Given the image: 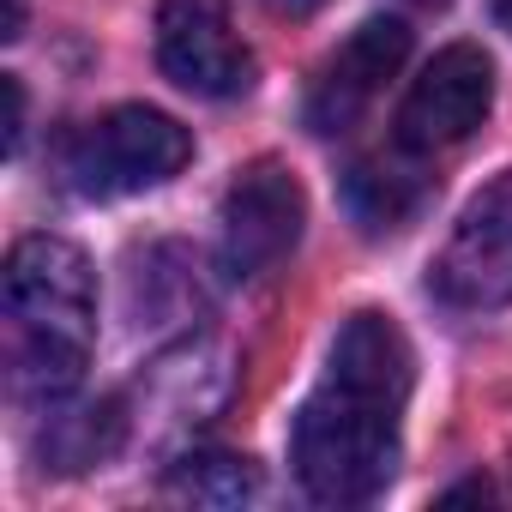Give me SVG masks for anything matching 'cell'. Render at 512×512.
Instances as JSON below:
<instances>
[{
    "mask_svg": "<svg viewBox=\"0 0 512 512\" xmlns=\"http://www.w3.org/2000/svg\"><path fill=\"white\" fill-rule=\"evenodd\" d=\"M410 404V344L404 332L362 308L344 320L320 386L296 410L290 464L320 506H362L398 470V428Z\"/></svg>",
    "mask_w": 512,
    "mask_h": 512,
    "instance_id": "1",
    "label": "cell"
},
{
    "mask_svg": "<svg viewBox=\"0 0 512 512\" xmlns=\"http://www.w3.org/2000/svg\"><path fill=\"white\" fill-rule=\"evenodd\" d=\"M97 338L91 260L61 235H25L7 253V374L19 398H67Z\"/></svg>",
    "mask_w": 512,
    "mask_h": 512,
    "instance_id": "2",
    "label": "cell"
},
{
    "mask_svg": "<svg viewBox=\"0 0 512 512\" xmlns=\"http://www.w3.org/2000/svg\"><path fill=\"white\" fill-rule=\"evenodd\" d=\"M193 157V139L175 115L127 103L109 109L97 121H85L67 151H61V175L79 199H121V193H145L163 187L169 175H181Z\"/></svg>",
    "mask_w": 512,
    "mask_h": 512,
    "instance_id": "3",
    "label": "cell"
},
{
    "mask_svg": "<svg viewBox=\"0 0 512 512\" xmlns=\"http://www.w3.org/2000/svg\"><path fill=\"white\" fill-rule=\"evenodd\" d=\"M302 223H308V193H302V181H296L284 163H272V157L247 163V169L229 181V193H223V235H217L223 272H229L235 284L272 272L284 253L302 241Z\"/></svg>",
    "mask_w": 512,
    "mask_h": 512,
    "instance_id": "4",
    "label": "cell"
},
{
    "mask_svg": "<svg viewBox=\"0 0 512 512\" xmlns=\"http://www.w3.org/2000/svg\"><path fill=\"white\" fill-rule=\"evenodd\" d=\"M428 284L452 308H506L512 302V169L494 175L464 217L452 223Z\"/></svg>",
    "mask_w": 512,
    "mask_h": 512,
    "instance_id": "5",
    "label": "cell"
},
{
    "mask_svg": "<svg viewBox=\"0 0 512 512\" xmlns=\"http://www.w3.org/2000/svg\"><path fill=\"white\" fill-rule=\"evenodd\" d=\"M157 67L193 97H241L253 55L235 37L229 0H157Z\"/></svg>",
    "mask_w": 512,
    "mask_h": 512,
    "instance_id": "6",
    "label": "cell"
},
{
    "mask_svg": "<svg viewBox=\"0 0 512 512\" xmlns=\"http://www.w3.org/2000/svg\"><path fill=\"white\" fill-rule=\"evenodd\" d=\"M488 103H494V67H488V55L476 43H452L404 91V103H398V145L404 151L464 145L482 127Z\"/></svg>",
    "mask_w": 512,
    "mask_h": 512,
    "instance_id": "7",
    "label": "cell"
},
{
    "mask_svg": "<svg viewBox=\"0 0 512 512\" xmlns=\"http://www.w3.org/2000/svg\"><path fill=\"white\" fill-rule=\"evenodd\" d=\"M404 55H410V25H398V19L356 25L308 85V109H302L308 127L314 133H350L368 115V103L386 91V79L404 67Z\"/></svg>",
    "mask_w": 512,
    "mask_h": 512,
    "instance_id": "8",
    "label": "cell"
},
{
    "mask_svg": "<svg viewBox=\"0 0 512 512\" xmlns=\"http://www.w3.org/2000/svg\"><path fill=\"white\" fill-rule=\"evenodd\" d=\"M422 199H428V181H422L410 163H398V157H362V163L344 175V205H350V217H356L368 235L404 229V223L422 211Z\"/></svg>",
    "mask_w": 512,
    "mask_h": 512,
    "instance_id": "9",
    "label": "cell"
},
{
    "mask_svg": "<svg viewBox=\"0 0 512 512\" xmlns=\"http://www.w3.org/2000/svg\"><path fill=\"white\" fill-rule=\"evenodd\" d=\"M121 446V404H97V410H79L61 422V440L49 446V458L61 470H85L97 458H109Z\"/></svg>",
    "mask_w": 512,
    "mask_h": 512,
    "instance_id": "10",
    "label": "cell"
},
{
    "mask_svg": "<svg viewBox=\"0 0 512 512\" xmlns=\"http://www.w3.org/2000/svg\"><path fill=\"white\" fill-rule=\"evenodd\" d=\"M181 488L193 500H247L253 494V470H247V458H187Z\"/></svg>",
    "mask_w": 512,
    "mask_h": 512,
    "instance_id": "11",
    "label": "cell"
},
{
    "mask_svg": "<svg viewBox=\"0 0 512 512\" xmlns=\"http://www.w3.org/2000/svg\"><path fill=\"white\" fill-rule=\"evenodd\" d=\"M0 91H7V151H19V139H25V85L0 79Z\"/></svg>",
    "mask_w": 512,
    "mask_h": 512,
    "instance_id": "12",
    "label": "cell"
},
{
    "mask_svg": "<svg viewBox=\"0 0 512 512\" xmlns=\"http://www.w3.org/2000/svg\"><path fill=\"white\" fill-rule=\"evenodd\" d=\"M272 13H284V19H308V13H320L326 0H266Z\"/></svg>",
    "mask_w": 512,
    "mask_h": 512,
    "instance_id": "13",
    "label": "cell"
},
{
    "mask_svg": "<svg viewBox=\"0 0 512 512\" xmlns=\"http://www.w3.org/2000/svg\"><path fill=\"white\" fill-rule=\"evenodd\" d=\"M494 19H500V25L512 31V0H494Z\"/></svg>",
    "mask_w": 512,
    "mask_h": 512,
    "instance_id": "14",
    "label": "cell"
},
{
    "mask_svg": "<svg viewBox=\"0 0 512 512\" xmlns=\"http://www.w3.org/2000/svg\"><path fill=\"white\" fill-rule=\"evenodd\" d=\"M410 7H446V0H410Z\"/></svg>",
    "mask_w": 512,
    "mask_h": 512,
    "instance_id": "15",
    "label": "cell"
}]
</instances>
